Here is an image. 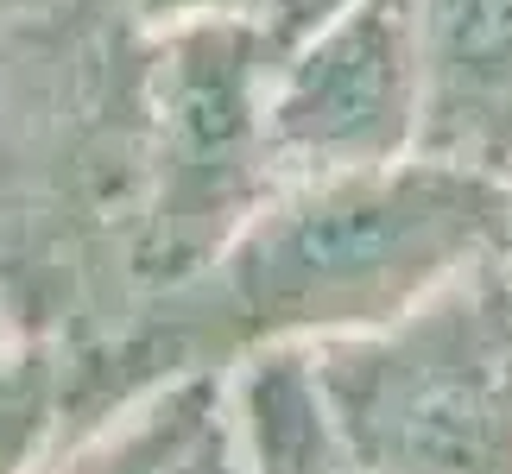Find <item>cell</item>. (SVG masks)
<instances>
[{
    "mask_svg": "<svg viewBox=\"0 0 512 474\" xmlns=\"http://www.w3.org/2000/svg\"><path fill=\"white\" fill-rule=\"evenodd\" d=\"M512 203L494 171L411 152L392 165L291 177L209 253L159 285V316L196 342H342L506 260Z\"/></svg>",
    "mask_w": 512,
    "mask_h": 474,
    "instance_id": "1",
    "label": "cell"
},
{
    "mask_svg": "<svg viewBox=\"0 0 512 474\" xmlns=\"http://www.w3.org/2000/svg\"><path fill=\"white\" fill-rule=\"evenodd\" d=\"M7 19L0 57V285L26 316H70L114 247L146 272L152 234V26L127 0Z\"/></svg>",
    "mask_w": 512,
    "mask_h": 474,
    "instance_id": "2",
    "label": "cell"
},
{
    "mask_svg": "<svg viewBox=\"0 0 512 474\" xmlns=\"http://www.w3.org/2000/svg\"><path fill=\"white\" fill-rule=\"evenodd\" d=\"M487 266L310 361L361 474H512V291L487 285Z\"/></svg>",
    "mask_w": 512,
    "mask_h": 474,
    "instance_id": "3",
    "label": "cell"
},
{
    "mask_svg": "<svg viewBox=\"0 0 512 474\" xmlns=\"http://www.w3.org/2000/svg\"><path fill=\"white\" fill-rule=\"evenodd\" d=\"M272 51L253 19H184L152 32V234L146 272L184 279L285 184L266 133Z\"/></svg>",
    "mask_w": 512,
    "mask_h": 474,
    "instance_id": "4",
    "label": "cell"
},
{
    "mask_svg": "<svg viewBox=\"0 0 512 474\" xmlns=\"http://www.w3.org/2000/svg\"><path fill=\"white\" fill-rule=\"evenodd\" d=\"M424 0H354L279 64L266 133L279 177L361 171L418 152Z\"/></svg>",
    "mask_w": 512,
    "mask_h": 474,
    "instance_id": "5",
    "label": "cell"
},
{
    "mask_svg": "<svg viewBox=\"0 0 512 474\" xmlns=\"http://www.w3.org/2000/svg\"><path fill=\"white\" fill-rule=\"evenodd\" d=\"M418 152L494 177L512 165V0H424Z\"/></svg>",
    "mask_w": 512,
    "mask_h": 474,
    "instance_id": "6",
    "label": "cell"
},
{
    "mask_svg": "<svg viewBox=\"0 0 512 474\" xmlns=\"http://www.w3.org/2000/svg\"><path fill=\"white\" fill-rule=\"evenodd\" d=\"M127 7L159 32V26H184V19H253L266 0H127Z\"/></svg>",
    "mask_w": 512,
    "mask_h": 474,
    "instance_id": "7",
    "label": "cell"
},
{
    "mask_svg": "<svg viewBox=\"0 0 512 474\" xmlns=\"http://www.w3.org/2000/svg\"><path fill=\"white\" fill-rule=\"evenodd\" d=\"M51 7H64V0H0V26H7V19H32V13H51Z\"/></svg>",
    "mask_w": 512,
    "mask_h": 474,
    "instance_id": "8",
    "label": "cell"
},
{
    "mask_svg": "<svg viewBox=\"0 0 512 474\" xmlns=\"http://www.w3.org/2000/svg\"><path fill=\"white\" fill-rule=\"evenodd\" d=\"M500 184H506V203H512V165L500 171ZM506 253H512V241H506Z\"/></svg>",
    "mask_w": 512,
    "mask_h": 474,
    "instance_id": "9",
    "label": "cell"
}]
</instances>
